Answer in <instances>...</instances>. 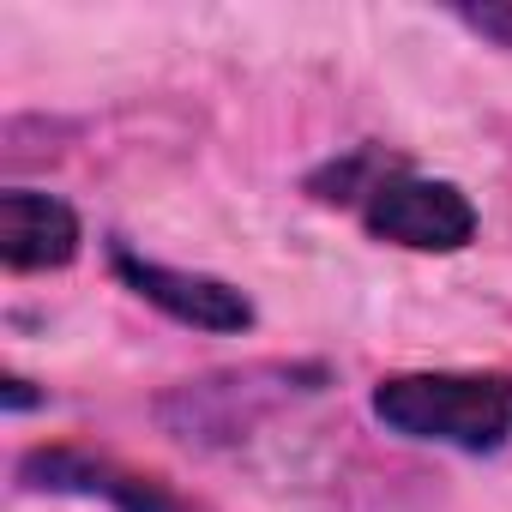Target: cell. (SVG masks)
<instances>
[{
  "instance_id": "obj_1",
  "label": "cell",
  "mask_w": 512,
  "mask_h": 512,
  "mask_svg": "<svg viewBox=\"0 0 512 512\" xmlns=\"http://www.w3.org/2000/svg\"><path fill=\"white\" fill-rule=\"evenodd\" d=\"M374 416L410 440L494 452L512 434V380H500V374H398V380H380Z\"/></svg>"
},
{
  "instance_id": "obj_2",
  "label": "cell",
  "mask_w": 512,
  "mask_h": 512,
  "mask_svg": "<svg viewBox=\"0 0 512 512\" xmlns=\"http://www.w3.org/2000/svg\"><path fill=\"white\" fill-rule=\"evenodd\" d=\"M368 229L380 241H398L416 253H458L476 235V205L452 181L392 175L368 193Z\"/></svg>"
},
{
  "instance_id": "obj_3",
  "label": "cell",
  "mask_w": 512,
  "mask_h": 512,
  "mask_svg": "<svg viewBox=\"0 0 512 512\" xmlns=\"http://www.w3.org/2000/svg\"><path fill=\"white\" fill-rule=\"evenodd\" d=\"M115 272L163 314L187 320V326H205V332H247L253 326V308L235 284L223 278H205V272H175V266H157V260H133V253H115Z\"/></svg>"
},
{
  "instance_id": "obj_4",
  "label": "cell",
  "mask_w": 512,
  "mask_h": 512,
  "mask_svg": "<svg viewBox=\"0 0 512 512\" xmlns=\"http://www.w3.org/2000/svg\"><path fill=\"white\" fill-rule=\"evenodd\" d=\"M79 253V217L31 187L0 193V260L13 272H49Z\"/></svg>"
},
{
  "instance_id": "obj_5",
  "label": "cell",
  "mask_w": 512,
  "mask_h": 512,
  "mask_svg": "<svg viewBox=\"0 0 512 512\" xmlns=\"http://www.w3.org/2000/svg\"><path fill=\"white\" fill-rule=\"evenodd\" d=\"M25 476H43L37 488H91V494H109L121 512H193L187 500H175L157 476H133V470H115V464H97L85 452H37L25 464Z\"/></svg>"
},
{
  "instance_id": "obj_6",
  "label": "cell",
  "mask_w": 512,
  "mask_h": 512,
  "mask_svg": "<svg viewBox=\"0 0 512 512\" xmlns=\"http://www.w3.org/2000/svg\"><path fill=\"white\" fill-rule=\"evenodd\" d=\"M464 25H476L482 37H494V43H506V49H512V7H470V13H464Z\"/></svg>"
},
{
  "instance_id": "obj_7",
  "label": "cell",
  "mask_w": 512,
  "mask_h": 512,
  "mask_svg": "<svg viewBox=\"0 0 512 512\" xmlns=\"http://www.w3.org/2000/svg\"><path fill=\"white\" fill-rule=\"evenodd\" d=\"M7 404H13V410H25V404H31V392H25V380H7Z\"/></svg>"
}]
</instances>
